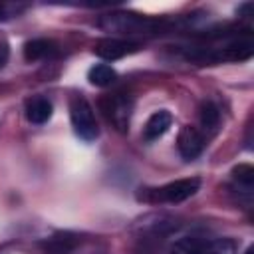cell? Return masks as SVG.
Here are the masks:
<instances>
[{
	"mask_svg": "<svg viewBox=\"0 0 254 254\" xmlns=\"http://www.w3.org/2000/svg\"><path fill=\"white\" fill-rule=\"evenodd\" d=\"M97 24L105 32H117V34H157L169 28V24L163 20H153L133 12H111L101 16Z\"/></svg>",
	"mask_w": 254,
	"mask_h": 254,
	"instance_id": "1",
	"label": "cell"
},
{
	"mask_svg": "<svg viewBox=\"0 0 254 254\" xmlns=\"http://www.w3.org/2000/svg\"><path fill=\"white\" fill-rule=\"evenodd\" d=\"M99 109L119 133L129 131V123L133 115V97L129 93H111V95L101 97Z\"/></svg>",
	"mask_w": 254,
	"mask_h": 254,
	"instance_id": "2",
	"label": "cell"
},
{
	"mask_svg": "<svg viewBox=\"0 0 254 254\" xmlns=\"http://www.w3.org/2000/svg\"><path fill=\"white\" fill-rule=\"evenodd\" d=\"M69 119H71V127L75 131V135L85 141V143H91L97 139L99 135V127H97V121H95V113H93V107L89 105V101L81 95L73 97L71 103H69Z\"/></svg>",
	"mask_w": 254,
	"mask_h": 254,
	"instance_id": "3",
	"label": "cell"
},
{
	"mask_svg": "<svg viewBox=\"0 0 254 254\" xmlns=\"http://www.w3.org/2000/svg\"><path fill=\"white\" fill-rule=\"evenodd\" d=\"M200 189V179L196 177H189V179H179L173 183H167L159 189H151L147 190L145 200L151 202H169V204H179L187 198H190L192 194H196V190Z\"/></svg>",
	"mask_w": 254,
	"mask_h": 254,
	"instance_id": "4",
	"label": "cell"
},
{
	"mask_svg": "<svg viewBox=\"0 0 254 254\" xmlns=\"http://www.w3.org/2000/svg\"><path fill=\"white\" fill-rule=\"evenodd\" d=\"M141 48V44L137 42H131V40H121V38H103L95 44L93 52L95 56H99L101 60H107V62H115V60H121L133 52H137Z\"/></svg>",
	"mask_w": 254,
	"mask_h": 254,
	"instance_id": "5",
	"label": "cell"
},
{
	"mask_svg": "<svg viewBox=\"0 0 254 254\" xmlns=\"http://www.w3.org/2000/svg\"><path fill=\"white\" fill-rule=\"evenodd\" d=\"M177 149H179V153H181V157L185 161H192V159H196L202 153V149H204V137L200 135V131L196 127L185 125L179 131Z\"/></svg>",
	"mask_w": 254,
	"mask_h": 254,
	"instance_id": "6",
	"label": "cell"
},
{
	"mask_svg": "<svg viewBox=\"0 0 254 254\" xmlns=\"http://www.w3.org/2000/svg\"><path fill=\"white\" fill-rule=\"evenodd\" d=\"M81 238L75 232H56L50 238L42 242V252L44 254H71L79 246Z\"/></svg>",
	"mask_w": 254,
	"mask_h": 254,
	"instance_id": "7",
	"label": "cell"
},
{
	"mask_svg": "<svg viewBox=\"0 0 254 254\" xmlns=\"http://www.w3.org/2000/svg\"><path fill=\"white\" fill-rule=\"evenodd\" d=\"M171 123H173V115H171L167 109L155 111V113L147 119V123H145V127H143V139H145V141H155V139L163 137V135L169 131Z\"/></svg>",
	"mask_w": 254,
	"mask_h": 254,
	"instance_id": "8",
	"label": "cell"
},
{
	"mask_svg": "<svg viewBox=\"0 0 254 254\" xmlns=\"http://www.w3.org/2000/svg\"><path fill=\"white\" fill-rule=\"evenodd\" d=\"M52 101L48 97H42V95H36V97H30L26 101V119L30 123H36V125H42L46 123L50 117H52Z\"/></svg>",
	"mask_w": 254,
	"mask_h": 254,
	"instance_id": "9",
	"label": "cell"
},
{
	"mask_svg": "<svg viewBox=\"0 0 254 254\" xmlns=\"http://www.w3.org/2000/svg\"><path fill=\"white\" fill-rule=\"evenodd\" d=\"M58 52V46L52 42V40H46V38H36V40H30L26 42L24 46V58L28 62H38V60H44V58H50Z\"/></svg>",
	"mask_w": 254,
	"mask_h": 254,
	"instance_id": "10",
	"label": "cell"
},
{
	"mask_svg": "<svg viewBox=\"0 0 254 254\" xmlns=\"http://www.w3.org/2000/svg\"><path fill=\"white\" fill-rule=\"evenodd\" d=\"M238 244L232 238H214L204 240L196 254H236Z\"/></svg>",
	"mask_w": 254,
	"mask_h": 254,
	"instance_id": "11",
	"label": "cell"
},
{
	"mask_svg": "<svg viewBox=\"0 0 254 254\" xmlns=\"http://www.w3.org/2000/svg\"><path fill=\"white\" fill-rule=\"evenodd\" d=\"M87 79H89L91 85L107 87V85H111L117 79V71L111 65H107V64H97V65H93L87 71Z\"/></svg>",
	"mask_w": 254,
	"mask_h": 254,
	"instance_id": "12",
	"label": "cell"
},
{
	"mask_svg": "<svg viewBox=\"0 0 254 254\" xmlns=\"http://www.w3.org/2000/svg\"><path fill=\"white\" fill-rule=\"evenodd\" d=\"M198 117H200V125L206 131L216 133V129L220 125V109L212 101H202V105L198 109Z\"/></svg>",
	"mask_w": 254,
	"mask_h": 254,
	"instance_id": "13",
	"label": "cell"
},
{
	"mask_svg": "<svg viewBox=\"0 0 254 254\" xmlns=\"http://www.w3.org/2000/svg\"><path fill=\"white\" fill-rule=\"evenodd\" d=\"M232 179L242 185L246 190H252V185H254V167L248 165V163H240L232 169Z\"/></svg>",
	"mask_w": 254,
	"mask_h": 254,
	"instance_id": "14",
	"label": "cell"
},
{
	"mask_svg": "<svg viewBox=\"0 0 254 254\" xmlns=\"http://www.w3.org/2000/svg\"><path fill=\"white\" fill-rule=\"evenodd\" d=\"M6 18H8V14H6V8H4V6H0V22H2V20H6Z\"/></svg>",
	"mask_w": 254,
	"mask_h": 254,
	"instance_id": "15",
	"label": "cell"
},
{
	"mask_svg": "<svg viewBox=\"0 0 254 254\" xmlns=\"http://www.w3.org/2000/svg\"><path fill=\"white\" fill-rule=\"evenodd\" d=\"M4 62H6V52H2V54H0V67L4 65Z\"/></svg>",
	"mask_w": 254,
	"mask_h": 254,
	"instance_id": "16",
	"label": "cell"
},
{
	"mask_svg": "<svg viewBox=\"0 0 254 254\" xmlns=\"http://www.w3.org/2000/svg\"><path fill=\"white\" fill-rule=\"evenodd\" d=\"M244 254H254V248H252V246H250V248H246V252H244Z\"/></svg>",
	"mask_w": 254,
	"mask_h": 254,
	"instance_id": "17",
	"label": "cell"
}]
</instances>
